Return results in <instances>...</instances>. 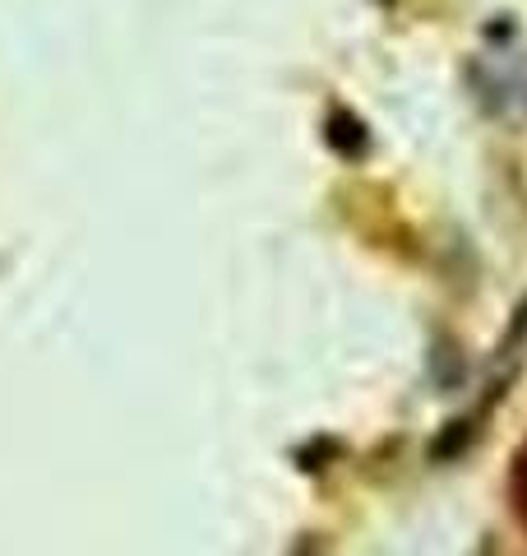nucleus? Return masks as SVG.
Listing matches in <instances>:
<instances>
[{"mask_svg": "<svg viewBox=\"0 0 527 556\" xmlns=\"http://www.w3.org/2000/svg\"><path fill=\"white\" fill-rule=\"evenodd\" d=\"M514 506H518V515L527 519V450L518 455V468H514Z\"/></svg>", "mask_w": 527, "mask_h": 556, "instance_id": "obj_1", "label": "nucleus"}]
</instances>
